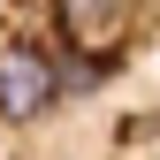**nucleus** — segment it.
Wrapping results in <instances>:
<instances>
[{
	"label": "nucleus",
	"mask_w": 160,
	"mask_h": 160,
	"mask_svg": "<svg viewBox=\"0 0 160 160\" xmlns=\"http://www.w3.org/2000/svg\"><path fill=\"white\" fill-rule=\"evenodd\" d=\"M130 8H137V0H53L61 38L84 53V61H99V69H107V61H114V46L130 38Z\"/></svg>",
	"instance_id": "obj_2"
},
{
	"label": "nucleus",
	"mask_w": 160,
	"mask_h": 160,
	"mask_svg": "<svg viewBox=\"0 0 160 160\" xmlns=\"http://www.w3.org/2000/svg\"><path fill=\"white\" fill-rule=\"evenodd\" d=\"M61 92H69V76L53 69L46 46L0 38V122H38V114H53Z\"/></svg>",
	"instance_id": "obj_1"
}]
</instances>
